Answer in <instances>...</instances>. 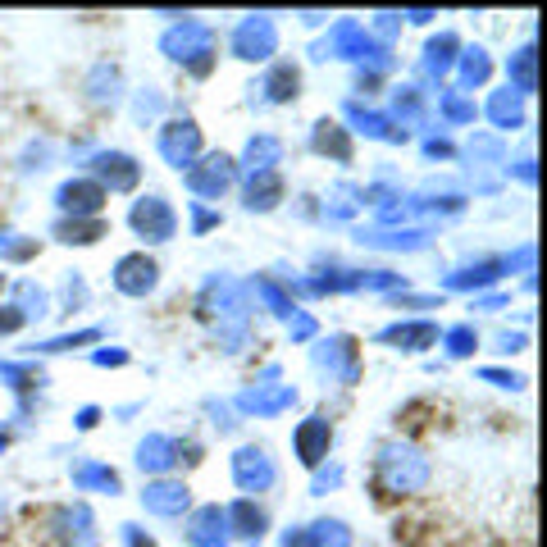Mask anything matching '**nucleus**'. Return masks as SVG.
I'll return each instance as SVG.
<instances>
[{
	"mask_svg": "<svg viewBox=\"0 0 547 547\" xmlns=\"http://www.w3.org/2000/svg\"><path fill=\"white\" fill-rule=\"evenodd\" d=\"M424 479H429V461L415 447H388L379 456V484L388 493H415L424 488Z\"/></svg>",
	"mask_w": 547,
	"mask_h": 547,
	"instance_id": "nucleus-1",
	"label": "nucleus"
},
{
	"mask_svg": "<svg viewBox=\"0 0 547 547\" xmlns=\"http://www.w3.org/2000/svg\"><path fill=\"white\" fill-rule=\"evenodd\" d=\"M165 55L178 64H192L197 73L210 69V55H215V32L197 19H183V28H174L165 37Z\"/></svg>",
	"mask_w": 547,
	"mask_h": 547,
	"instance_id": "nucleus-2",
	"label": "nucleus"
},
{
	"mask_svg": "<svg viewBox=\"0 0 547 547\" xmlns=\"http://www.w3.org/2000/svg\"><path fill=\"white\" fill-rule=\"evenodd\" d=\"M128 224H133V233L146 242H169L178 228V215L165 197H142L133 206V215H128Z\"/></svg>",
	"mask_w": 547,
	"mask_h": 547,
	"instance_id": "nucleus-3",
	"label": "nucleus"
},
{
	"mask_svg": "<svg viewBox=\"0 0 547 547\" xmlns=\"http://www.w3.org/2000/svg\"><path fill=\"white\" fill-rule=\"evenodd\" d=\"M274 46H279V28H274L269 14H251V19H242L238 32H233V55H238V60H269Z\"/></svg>",
	"mask_w": 547,
	"mask_h": 547,
	"instance_id": "nucleus-4",
	"label": "nucleus"
},
{
	"mask_svg": "<svg viewBox=\"0 0 547 547\" xmlns=\"http://www.w3.org/2000/svg\"><path fill=\"white\" fill-rule=\"evenodd\" d=\"M197 151H201V133L192 119H174V124L160 128V155L174 169H192V155Z\"/></svg>",
	"mask_w": 547,
	"mask_h": 547,
	"instance_id": "nucleus-5",
	"label": "nucleus"
},
{
	"mask_svg": "<svg viewBox=\"0 0 547 547\" xmlns=\"http://www.w3.org/2000/svg\"><path fill=\"white\" fill-rule=\"evenodd\" d=\"M233 479H238V488H247V493H265V488L279 479V470H274L265 447H242V452L233 456Z\"/></svg>",
	"mask_w": 547,
	"mask_h": 547,
	"instance_id": "nucleus-6",
	"label": "nucleus"
},
{
	"mask_svg": "<svg viewBox=\"0 0 547 547\" xmlns=\"http://www.w3.org/2000/svg\"><path fill=\"white\" fill-rule=\"evenodd\" d=\"M160 283V269H155L151 256H124L119 265H114V288L124 292V297H146V292Z\"/></svg>",
	"mask_w": 547,
	"mask_h": 547,
	"instance_id": "nucleus-7",
	"label": "nucleus"
},
{
	"mask_svg": "<svg viewBox=\"0 0 547 547\" xmlns=\"http://www.w3.org/2000/svg\"><path fill=\"white\" fill-rule=\"evenodd\" d=\"M292 443H297V456H301V465H315L329 456V443H333V429H329V420L324 415H310V420H301L297 424V434H292Z\"/></svg>",
	"mask_w": 547,
	"mask_h": 547,
	"instance_id": "nucleus-8",
	"label": "nucleus"
},
{
	"mask_svg": "<svg viewBox=\"0 0 547 547\" xmlns=\"http://www.w3.org/2000/svg\"><path fill=\"white\" fill-rule=\"evenodd\" d=\"M228 183H233V160H228V155H206L201 169H187V187H192L197 197H219Z\"/></svg>",
	"mask_w": 547,
	"mask_h": 547,
	"instance_id": "nucleus-9",
	"label": "nucleus"
},
{
	"mask_svg": "<svg viewBox=\"0 0 547 547\" xmlns=\"http://www.w3.org/2000/svg\"><path fill=\"white\" fill-rule=\"evenodd\" d=\"M187 502H192V497H187V484H178V479H155L142 493V506L155 511V516H183Z\"/></svg>",
	"mask_w": 547,
	"mask_h": 547,
	"instance_id": "nucleus-10",
	"label": "nucleus"
},
{
	"mask_svg": "<svg viewBox=\"0 0 547 547\" xmlns=\"http://www.w3.org/2000/svg\"><path fill=\"white\" fill-rule=\"evenodd\" d=\"M60 210H73V219L83 215H101V201H105V187L92 183V178H78V183H64L60 187Z\"/></svg>",
	"mask_w": 547,
	"mask_h": 547,
	"instance_id": "nucleus-11",
	"label": "nucleus"
},
{
	"mask_svg": "<svg viewBox=\"0 0 547 547\" xmlns=\"http://www.w3.org/2000/svg\"><path fill=\"white\" fill-rule=\"evenodd\" d=\"M224 529H228V520H224V511L219 506H201L197 516H192V525H187V538H192V547H224Z\"/></svg>",
	"mask_w": 547,
	"mask_h": 547,
	"instance_id": "nucleus-12",
	"label": "nucleus"
},
{
	"mask_svg": "<svg viewBox=\"0 0 547 547\" xmlns=\"http://www.w3.org/2000/svg\"><path fill=\"white\" fill-rule=\"evenodd\" d=\"M96 174L110 183V192H128L137 183V160L124 151H110V155H96Z\"/></svg>",
	"mask_w": 547,
	"mask_h": 547,
	"instance_id": "nucleus-13",
	"label": "nucleus"
},
{
	"mask_svg": "<svg viewBox=\"0 0 547 547\" xmlns=\"http://www.w3.org/2000/svg\"><path fill=\"white\" fill-rule=\"evenodd\" d=\"M379 342H397L402 351H424V347H434V342H438V329L429 320H420V324H393V329L379 333Z\"/></svg>",
	"mask_w": 547,
	"mask_h": 547,
	"instance_id": "nucleus-14",
	"label": "nucleus"
},
{
	"mask_svg": "<svg viewBox=\"0 0 547 547\" xmlns=\"http://www.w3.org/2000/svg\"><path fill=\"white\" fill-rule=\"evenodd\" d=\"M174 461H178V443L174 438H165V434H151L142 447H137V465H142V470H155V475L169 470Z\"/></svg>",
	"mask_w": 547,
	"mask_h": 547,
	"instance_id": "nucleus-15",
	"label": "nucleus"
},
{
	"mask_svg": "<svg viewBox=\"0 0 547 547\" xmlns=\"http://www.w3.org/2000/svg\"><path fill=\"white\" fill-rule=\"evenodd\" d=\"M224 520H228V529H238L242 538H260V534H265V511H260L251 497H242V502L228 506Z\"/></svg>",
	"mask_w": 547,
	"mask_h": 547,
	"instance_id": "nucleus-16",
	"label": "nucleus"
},
{
	"mask_svg": "<svg viewBox=\"0 0 547 547\" xmlns=\"http://www.w3.org/2000/svg\"><path fill=\"white\" fill-rule=\"evenodd\" d=\"M283 197V178L274 174V169H265V174H256V183L247 187V206L251 210H269L274 201Z\"/></svg>",
	"mask_w": 547,
	"mask_h": 547,
	"instance_id": "nucleus-17",
	"label": "nucleus"
},
{
	"mask_svg": "<svg viewBox=\"0 0 547 547\" xmlns=\"http://www.w3.org/2000/svg\"><path fill=\"white\" fill-rule=\"evenodd\" d=\"M488 114L497 119V128H520L525 124V110H520V96L506 87V92H497L493 101H488Z\"/></svg>",
	"mask_w": 547,
	"mask_h": 547,
	"instance_id": "nucleus-18",
	"label": "nucleus"
},
{
	"mask_svg": "<svg viewBox=\"0 0 547 547\" xmlns=\"http://www.w3.org/2000/svg\"><path fill=\"white\" fill-rule=\"evenodd\" d=\"M297 83H301L297 64H274V73H269V83H265L269 101H292V96H297Z\"/></svg>",
	"mask_w": 547,
	"mask_h": 547,
	"instance_id": "nucleus-19",
	"label": "nucleus"
},
{
	"mask_svg": "<svg viewBox=\"0 0 547 547\" xmlns=\"http://www.w3.org/2000/svg\"><path fill=\"white\" fill-rule=\"evenodd\" d=\"M279 151H283L279 137H251V146H247V165L256 169V174H265V169L279 165Z\"/></svg>",
	"mask_w": 547,
	"mask_h": 547,
	"instance_id": "nucleus-20",
	"label": "nucleus"
},
{
	"mask_svg": "<svg viewBox=\"0 0 547 547\" xmlns=\"http://www.w3.org/2000/svg\"><path fill=\"white\" fill-rule=\"evenodd\" d=\"M506 73H511V83H516L511 92L529 96V92H534V51H529V46H525V51H516V55H511V64H506Z\"/></svg>",
	"mask_w": 547,
	"mask_h": 547,
	"instance_id": "nucleus-21",
	"label": "nucleus"
},
{
	"mask_svg": "<svg viewBox=\"0 0 547 547\" xmlns=\"http://www.w3.org/2000/svg\"><path fill=\"white\" fill-rule=\"evenodd\" d=\"M73 484L78 488H105V493H119V475L105 470V465H78L73 470Z\"/></svg>",
	"mask_w": 547,
	"mask_h": 547,
	"instance_id": "nucleus-22",
	"label": "nucleus"
},
{
	"mask_svg": "<svg viewBox=\"0 0 547 547\" xmlns=\"http://www.w3.org/2000/svg\"><path fill=\"white\" fill-rule=\"evenodd\" d=\"M315 151H324V155H338V160H351V146H347V137H342V128L338 124H315Z\"/></svg>",
	"mask_w": 547,
	"mask_h": 547,
	"instance_id": "nucleus-23",
	"label": "nucleus"
},
{
	"mask_svg": "<svg viewBox=\"0 0 547 547\" xmlns=\"http://www.w3.org/2000/svg\"><path fill=\"white\" fill-rule=\"evenodd\" d=\"M310 547H351V534L342 520H320L310 525Z\"/></svg>",
	"mask_w": 547,
	"mask_h": 547,
	"instance_id": "nucleus-24",
	"label": "nucleus"
},
{
	"mask_svg": "<svg viewBox=\"0 0 547 547\" xmlns=\"http://www.w3.org/2000/svg\"><path fill=\"white\" fill-rule=\"evenodd\" d=\"M55 233H60V242H83L87 247V242H96L105 233V224L101 219H92V224H83V219H73L69 224V219H64V224H55Z\"/></svg>",
	"mask_w": 547,
	"mask_h": 547,
	"instance_id": "nucleus-25",
	"label": "nucleus"
},
{
	"mask_svg": "<svg viewBox=\"0 0 547 547\" xmlns=\"http://www.w3.org/2000/svg\"><path fill=\"white\" fill-rule=\"evenodd\" d=\"M452 51H456V37H452V32H443L438 42H429V51H424V64H429L434 73H447V64L456 60Z\"/></svg>",
	"mask_w": 547,
	"mask_h": 547,
	"instance_id": "nucleus-26",
	"label": "nucleus"
},
{
	"mask_svg": "<svg viewBox=\"0 0 547 547\" xmlns=\"http://www.w3.org/2000/svg\"><path fill=\"white\" fill-rule=\"evenodd\" d=\"M488 69H493V64H488V55L479 51V46H475V51H465V60H461V78H465V83H484Z\"/></svg>",
	"mask_w": 547,
	"mask_h": 547,
	"instance_id": "nucleus-27",
	"label": "nucleus"
},
{
	"mask_svg": "<svg viewBox=\"0 0 547 547\" xmlns=\"http://www.w3.org/2000/svg\"><path fill=\"white\" fill-rule=\"evenodd\" d=\"M475 329H470V324H456L452 333H447V351H452V356H470V351H475Z\"/></svg>",
	"mask_w": 547,
	"mask_h": 547,
	"instance_id": "nucleus-28",
	"label": "nucleus"
}]
</instances>
